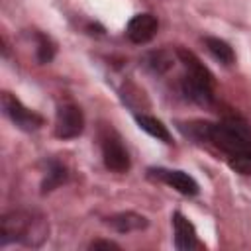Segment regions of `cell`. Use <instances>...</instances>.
Listing matches in <instances>:
<instances>
[{"instance_id":"10","label":"cell","mask_w":251,"mask_h":251,"mask_svg":"<svg viewBox=\"0 0 251 251\" xmlns=\"http://www.w3.org/2000/svg\"><path fill=\"white\" fill-rule=\"evenodd\" d=\"M106 224L112 229H116L118 233H129V231L147 227V218L141 214H135V212H120V214L106 218Z\"/></svg>"},{"instance_id":"1","label":"cell","mask_w":251,"mask_h":251,"mask_svg":"<svg viewBox=\"0 0 251 251\" xmlns=\"http://www.w3.org/2000/svg\"><path fill=\"white\" fill-rule=\"evenodd\" d=\"M178 129L196 141H206L216 147L233 171L241 175H251V126L245 120L237 116H227L216 124H178Z\"/></svg>"},{"instance_id":"11","label":"cell","mask_w":251,"mask_h":251,"mask_svg":"<svg viewBox=\"0 0 251 251\" xmlns=\"http://www.w3.org/2000/svg\"><path fill=\"white\" fill-rule=\"evenodd\" d=\"M135 122H137V126H139L143 131H147L151 137H157L159 141H165V143H173L171 131H169V127H167L161 120H157V118H153V116H147V114H135Z\"/></svg>"},{"instance_id":"13","label":"cell","mask_w":251,"mask_h":251,"mask_svg":"<svg viewBox=\"0 0 251 251\" xmlns=\"http://www.w3.org/2000/svg\"><path fill=\"white\" fill-rule=\"evenodd\" d=\"M143 67L153 75H163L173 67V55L169 51H165V49L149 51L143 57Z\"/></svg>"},{"instance_id":"9","label":"cell","mask_w":251,"mask_h":251,"mask_svg":"<svg viewBox=\"0 0 251 251\" xmlns=\"http://www.w3.org/2000/svg\"><path fill=\"white\" fill-rule=\"evenodd\" d=\"M173 229H175V247L180 251H190L198 247V237L192 222L182 214L175 212L173 214Z\"/></svg>"},{"instance_id":"16","label":"cell","mask_w":251,"mask_h":251,"mask_svg":"<svg viewBox=\"0 0 251 251\" xmlns=\"http://www.w3.org/2000/svg\"><path fill=\"white\" fill-rule=\"evenodd\" d=\"M90 249H120V245L110 239H96L90 243Z\"/></svg>"},{"instance_id":"14","label":"cell","mask_w":251,"mask_h":251,"mask_svg":"<svg viewBox=\"0 0 251 251\" xmlns=\"http://www.w3.org/2000/svg\"><path fill=\"white\" fill-rule=\"evenodd\" d=\"M67 178H69L67 167L61 165L59 161H51V163H49V169H47V176H45L43 182H41V190H43V192H51L53 188L61 186Z\"/></svg>"},{"instance_id":"5","label":"cell","mask_w":251,"mask_h":251,"mask_svg":"<svg viewBox=\"0 0 251 251\" xmlns=\"http://www.w3.org/2000/svg\"><path fill=\"white\" fill-rule=\"evenodd\" d=\"M100 147H102V159H104V165L108 171H112V173H127L129 171V167H131L129 153L116 133H110V131L104 133Z\"/></svg>"},{"instance_id":"8","label":"cell","mask_w":251,"mask_h":251,"mask_svg":"<svg viewBox=\"0 0 251 251\" xmlns=\"http://www.w3.org/2000/svg\"><path fill=\"white\" fill-rule=\"evenodd\" d=\"M149 175L151 176H155V178H159V180H163L165 184H169V186H173L176 192H180V194H184V196H194V194H198V182L190 176V175H186L184 171H175V169H149Z\"/></svg>"},{"instance_id":"4","label":"cell","mask_w":251,"mask_h":251,"mask_svg":"<svg viewBox=\"0 0 251 251\" xmlns=\"http://www.w3.org/2000/svg\"><path fill=\"white\" fill-rule=\"evenodd\" d=\"M2 108H4V114L12 120V124L18 126L24 131H35V129H39L43 126V118L37 112H33L27 106H24L22 100H18L10 92L2 94Z\"/></svg>"},{"instance_id":"2","label":"cell","mask_w":251,"mask_h":251,"mask_svg":"<svg viewBox=\"0 0 251 251\" xmlns=\"http://www.w3.org/2000/svg\"><path fill=\"white\" fill-rule=\"evenodd\" d=\"M49 224L43 214L33 210H12L0 220V245L20 243L39 247L47 239Z\"/></svg>"},{"instance_id":"3","label":"cell","mask_w":251,"mask_h":251,"mask_svg":"<svg viewBox=\"0 0 251 251\" xmlns=\"http://www.w3.org/2000/svg\"><path fill=\"white\" fill-rule=\"evenodd\" d=\"M176 57L184 67V75L180 78V92L184 98L200 106H210L214 102V80L210 71L192 51L176 49Z\"/></svg>"},{"instance_id":"12","label":"cell","mask_w":251,"mask_h":251,"mask_svg":"<svg viewBox=\"0 0 251 251\" xmlns=\"http://www.w3.org/2000/svg\"><path fill=\"white\" fill-rule=\"evenodd\" d=\"M204 43H206V49L210 51V55L214 59H218L222 65L229 67V65L235 63V53H233V49H231V45L227 41H224L220 37L208 35V37H204Z\"/></svg>"},{"instance_id":"15","label":"cell","mask_w":251,"mask_h":251,"mask_svg":"<svg viewBox=\"0 0 251 251\" xmlns=\"http://www.w3.org/2000/svg\"><path fill=\"white\" fill-rule=\"evenodd\" d=\"M35 39H37V49H35V57L41 65L49 63L53 57H55V43L45 35V33H35Z\"/></svg>"},{"instance_id":"7","label":"cell","mask_w":251,"mask_h":251,"mask_svg":"<svg viewBox=\"0 0 251 251\" xmlns=\"http://www.w3.org/2000/svg\"><path fill=\"white\" fill-rule=\"evenodd\" d=\"M159 29V22L153 14L149 12H143V14H135L129 22H127V27H126V35L131 43H147L155 37Z\"/></svg>"},{"instance_id":"6","label":"cell","mask_w":251,"mask_h":251,"mask_svg":"<svg viewBox=\"0 0 251 251\" xmlns=\"http://www.w3.org/2000/svg\"><path fill=\"white\" fill-rule=\"evenodd\" d=\"M84 129V116L82 110L75 104H63L57 108L55 114V135L61 139L78 137Z\"/></svg>"}]
</instances>
